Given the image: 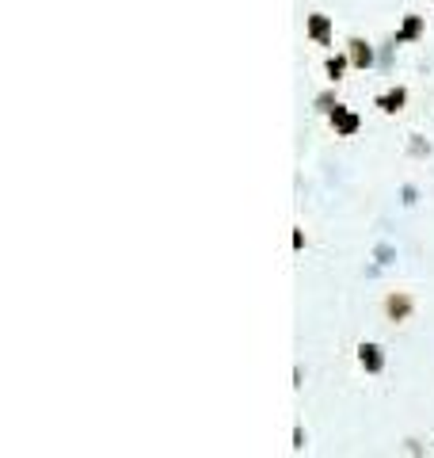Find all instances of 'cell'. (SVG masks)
<instances>
[{"mask_svg": "<svg viewBox=\"0 0 434 458\" xmlns=\"http://www.w3.org/2000/svg\"><path fill=\"white\" fill-rule=\"evenodd\" d=\"M332 126H335V130H340V134H354V130H358V119H354V115H346L343 107H335V115H332Z\"/></svg>", "mask_w": 434, "mask_h": 458, "instance_id": "cell-3", "label": "cell"}, {"mask_svg": "<svg viewBox=\"0 0 434 458\" xmlns=\"http://www.w3.org/2000/svg\"><path fill=\"white\" fill-rule=\"evenodd\" d=\"M358 363L370 370V375H377V370L385 367V359H381V348H377V344H358Z\"/></svg>", "mask_w": 434, "mask_h": 458, "instance_id": "cell-2", "label": "cell"}, {"mask_svg": "<svg viewBox=\"0 0 434 458\" xmlns=\"http://www.w3.org/2000/svg\"><path fill=\"white\" fill-rule=\"evenodd\" d=\"M343 69H346V58H328V76H332V81H340Z\"/></svg>", "mask_w": 434, "mask_h": 458, "instance_id": "cell-7", "label": "cell"}, {"mask_svg": "<svg viewBox=\"0 0 434 458\" xmlns=\"http://www.w3.org/2000/svg\"><path fill=\"white\" fill-rule=\"evenodd\" d=\"M309 34L316 42H328V20H324V15H312V20H309Z\"/></svg>", "mask_w": 434, "mask_h": 458, "instance_id": "cell-6", "label": "cell"}, {"mask_svg": "<svg viewBox=\"0 0 434 458\" xmlns=\"http://www.w3.org/2000/svg\"><path fill=\"white\" fill-rule=\"evenodd\" d=\"M404 100H407V92H404V88H396V92H388V96H381V100H377V107L393 115V111H400V107H404Z\"/></svg>", "mask_w": 434, "mask_h": 458, "instance_id": "cell-4", "label": "cell"}, {"mask_svg": "<svg viewBox=\"0 0 434 458\" xmlns=\"http://www.w3.org/2000/svg\"><path fill=\"white\" fill-rule=\"evenodd\" d=\"M370 58H373V54H370V46H366L362 39H354V42H351V62L358 65V69H366V65H370Z\"/></svg>", "mask_w": 434, "mask_h": 458, "instance_id": "cell-5", "label": "cell"}, {"mask_svg": "<svg viewBox=\"0 0 434 458\" xmlns=\"http://www.w3.org/2000/svg\"><path fill=\"white\" fill-rule=\"evenodd\" d=\"M385 317H388L393 325L407 321V317H412V298L400 295V290H396V295H388V298H385Z\"/></svg>", "mask_w": 434, "mask_h": 458, "instance_id": "cell-1", "label": "cell"}]
</instances>
